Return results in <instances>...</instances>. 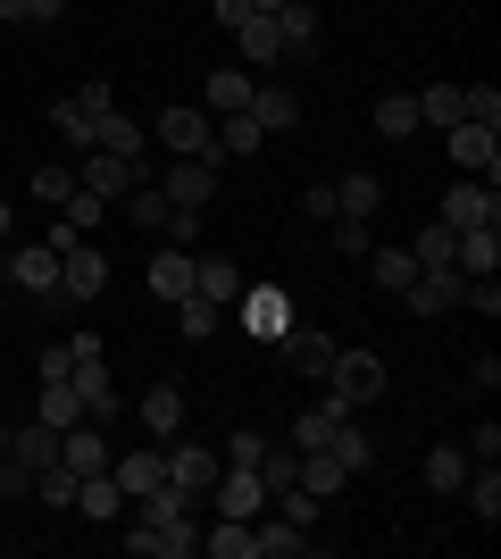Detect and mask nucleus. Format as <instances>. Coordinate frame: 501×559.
Segmentation results:
<instances>
[{
    "label": "nucleus",
    "instance_id": "obj_46",
    "mask_svg": "<svg viewBox=\"0 0 501 559\" xmlns=\"http://www.w3.org/2000/svg\"><path fill=\"white\" fill-rule=\"evenodd\" d=\"M34 501H50V510H75V467L50 460L43 476H34Z\"/></svg>",
    "mask_w": 501,
    "mask_h": 559
},
{
    "label": "nucleus",
    "instance_id": "obj_54",
    "mask_svg": "<svg viewBox=\"0 0 501 559\" xmlns=\"http://www.w3.org/2000/svg\"><path fill=\"white\" fill-rule=\"evenodd\" d=\"M301 217H318V226H326V217H334V185H310V192H301Z\"/></svg>",
    "mask_w": 501,
    "mask_h": 559
},
{
    "label": "nucleus",
    "instance_id": "obj_9",
    "mask_svg": "<svg viewBox=\"0 0 501 559\" xmlns=\"http://www.w3.org/2000/svg\"><path fill=\"white\" fill-rule=\"evenodd\" d=\"M443 226L468 234V226H501V192L485 185V176H460L452 192H443Z\"/></svg>",
    "mask_w": 501,
    "mask_h": 559
},
{
    "label": "nucleus",
    "instance_id": "obj_14",
    "mask_svg": "<svg viewBox=\"0 0 501 559\" xmlns=\"http://www.w3.org/2000/svg\"><path fill=\"white\" fill-rule=\"evenodd\" d=\"M126 551H134V559H192V551H201V526H192V518H176V526H143V518H134Z\"/></svg>",
    "mask_w": 501,
    "mask_h": 559
},
{
    "label": "nucleus",
    "instance_id": "obj_19",
    "mask_svg": "<svg viewBox=\"0 0 501 559\" xmlns=\"http://www.w3.org/2000/svg\"><path fill=\"white\" fill-rule=\"evenodd\" d=\"M242 267L226 251H192V293H201V301H217V309H235V293H242Z\"/></svg>",
    "mask_w": 501,
    "mask_h": 559
},
{
    "label": "nucleus",
    "instance_id": "obj_10",
    "mask_svg": "<svg viewBox=\"0 0 501 559\" xmlns=\"http://www.w3.org/2000/svg\"><path fill=\"white\" fill-rule=\"evenodd\" d=\"M159 460H167V485H176V492L210 501V485H217V451H210V443H184V435H176Z\"/></svg>",
    "mask_w": 501,
    "mask_h": 559
},
{
    "label": "nucleus",
    "instance_id": "obj_15",
    "mask_svg": "<svg viewBox=\"0 0 501 559\" xmlns=\"http://www.w3.org/2000/svg\"><path fill=\"white\" fill-rule=\"evenodd\" d=\"M126 409L143 418V435H151V443H176V435H184V393H176L167 376H159V384H151L143 401H126Z\"/></svg>",
    "mask_w": 501,
    "mask_h": 559
},
{
    "label": "nucleus",
    "instance_id": "obj_52",
    "mask_svg": "<svg viewBox=\"0 0 501 559\" xmlns=\"http://www.w3.org/2000/svg\"><path fill=\"white\" fill-rule=\"evenodd\" d=\"M159 242H184V251H192V242H201V210H167Z\"/></svg>",
    "mask_w": 501,
    "mask_h": 559
},
{
    "label": "nucleus",
    "instance_id": "obj_3",
    "mask_svg": "<svg viewBox=\"0 0 501 559\" xmlns=\"http://www.w3.org/2000/svg\"><path fill=\"white\" fill-rule=\"evenodd\" d=\"M100 293H109V259H100L93 242L75 234L68 251H59V301H68V309H84V301H100Z\"/></svg>",
    "mask_w": 501,
    "mask_h": 559
},
{
    "label": "nucleus",
    "instance_id": "obj_50",
    "mask_svg": "<svg viewBox=\"0 0 501 559\" xmlns=\"http://www.w3.org/2000/svg\"><path fill=\"white\" fill-rule=\"evenodd\" d=\"M25 492H34V467H17V460H9V451H0V501H9V510H17Z\"/></svg>",
    "mask_w": 501,
    "mask_h": 559
},
{
    "label": "nucleus",
    "instance_id": "obj_43",
    "mask_svg": "<svg viewBox=\"0 0 501 559\" xmlns=\"http://www.w3.org/2000/svg\"><path fill=\"white\" fill-rule=\"evenodd\" d=\"M418 126H434V134L460 126V84H427V93H418Z\"/></svg>",
    "mask_w": 501,
    "mask_h": 559
},
{
    "label": "nucleus",
    "instance_id": "obj_41",
    "mask_svg": "<svg viewBox=\"0 0 501 559\" xmlns=\"http://www.w3.org/2000/svg\"><path fill=\"white\" fill-rule=\"evenodd\" d=\"M334 418H343V409H326V401H318V409H301V418H293V435H285V443H293V451H326Z\"/></svg>",
    "mask_w": 501,
    "mask_h": 559
},
{
    "label": "nucleus",
    "instance_id": "obj_23",
    "mask_svg": "<svg viewBox=\"0 0 501 559\" xmlns=\"http://www.w3.org/2000/svg\"><path fill=\"white\" fill-rule=\"evenodd\" d=\"M310 551V526H285V518H251V559H301Z\"/></svg>",
    "mask_w": 501,
    "mask_h": 559
},
{
    "label": "nucleus",
    "instance_id": "obj_30",
    "mask_svg": "<svg viewBox=\"0 0 501 559\" xmlns=\"http://www.w3.org/2000/svg\"><path fill=\"white\" fill-rule=\"evenodd\" d=\"M359 267H368L384 293H409V276H418V259H409L402 242H368V259H359Z\"/></svg>",
    "mask_w": 501,
    "mask_h": 559
},
{
    "label": "nucleus",
    "instance_id": "obj_44",
    "mask_svg": "<svg viewBox=\"0 0 501 559\" xmlns=\"http://www.w3.org/2000/svg\"><path fill=\"white\" fill-rule=\"evenodd\" d=\"M409 259H418V267H452V226H443V217H427V226H418V242H409Z\"/></svg>",
    "mask_w": 501,
    "mask_h": 559
},
{
    "label": "nucleus",
    "instance_id": "obj_20",
    "mask_svg": "<svg viewBox=\"0 0 501 559\" xmlns=\"http://www.w3.org/2000/svg\"><path fill=\"white\" fill-rule=\"evenodd\" d=\"M276 350H285L293 376H310V384H318V376H326V359H334V334H326V326H285V343H276Z\"/></svg>",
    "mask_w": 501,
    "mask_h": 559
},
{
    "label": "nucleus",
    "instance_id": "obj_57",
    "mask_svg": "<svg viewBox=\"0 0 501 559\" xmlns=\"http://www.w3.org/2000/svg\"><path fill=\"white\" fill-rule=\"evenodd\" d=\"M0 17H9V25H25V0H0Z\"/></svg>",
    "mask_w": 501,
    "mask_h": 559
},
{
    "label": "nucleus",
    "instance_id": "obj_31",
    "mask_svg": "<svg viewBox=\"0 0 501 559\" xmlns=\"http://www.w3.org/2000/svg\"><path fill=\"white\" fill-rule=\"evenodd\" d=\"M235 50L251 59V68H276V59H285V34H276V17H242V25H235Z\"/></svg>",
    "mask_w": 501,
    "mask_h": 559
},
{
    "label": "nucleus",
    "instance_id": "obj_35",
    "mask_svg": "<svg viewBox=\"0 0 501 559\" xmlns=\"http://www.w3.org/2000/svg\"><path fill=\"white\" fill-rule=\"evenodd\" d=\"M460 492H468V510H477V518H485V535H493V518H501V467H493V460L468 467V485H460Z\"/></svg>",
    "mask_w": 501,
    "mask_h": 559
},
{
    "label": "nucleus",
    "instance_id": "obj_48",
    "mask_svg": "<svg viewBox=\"0 0 501 559\" xmlns=\"http://www.w3.org/2000/svg\"><path fill=\"white\" fill-rule=\"evenodd\" d=\"M68 192H75V167H34V201L68 210Z\"/></svg>",
    "mask_w": 501,
    "mask_h": 559
},
{
    "label": "nucleus",
    "instance_id": "obj_29",
    "mask_svg": "<svg viewBox=\"0 0 501 559\" xmlns=\"http://www.w3.org/2000/svg\"><path fill=\"white\" fill-rule=\"evenodd\" d=\"M75 510L93 518V526H109V518L126 510V492H118V476L100 467V476H75Z\"/></svg>",
    "mask_w": 501,
    "mask_h": 559
},
{
    "label": "nucleus",
    "instance_id": "obj_47",
    "mask_svg": "<svg viewBox=\"0 0 501 559\" xmlns=\"http://www.w3.org/2000/svg\"><path fill=\"white\" fill-rule=\"evenodd\" d=\"M59 217H68L75 234H93L100 217H109V201H100V192H84V185H75V192H68V210H59Z\"/></svg>",
    "mask_w": 501,
    "mask_h": 559
},
{
    "label": "nucleus",
    "instance_id": "obj_6",
    "mask_svg": "<svg viewBox=\"0 0 501 559\" xmlns=\"http://www.w3.org/2000/svg\"><path fill=\"white\" fill-rule=\"evenodd\" d=\"M68 384H75V401H84V418H118V409H126V393H118V376H109L100 350H75Z\"/></svg>",
    "mask_w": 501,
    "mask_h": 559
},
{
    "label": "nucleus",
    "instance_id": "obj_2",
    "mask_svg": "<svg viewBox=\"0 0 501 559\" xmlns=\"http://www.w3.org/2000/svg\"><path fill=\"white\" fill-rule=\"evenodd\" d=\"M151 142H159L167 159H201V151H217V117L210 109H159V126H151Z\"/></svg>",
    "mask_w": 501,
    "mask_h": 559
},
{
    "label": "nucleus",
    "instance_id": "obj_24",
    "mask_svg": "<svg viewBox=\"0 0 501 559\" xmlns=\"http://www.w3.org/2000/svg\"><path fill=\"white\" fill-rule=\"evenodd\" d=\"M109 476H118L126 501H143V492L167 476V460H159V443H143V451H126V460H109Z\"/></svg>",
    "mask_w": 501,
    "mask_h": 559
},
{
    "label": "nucleus",
    "instance_id": "obj_17",
    "mask_svg": "<svg viewBox=\"0 0 501 559\" xmlns=\"http://www.w3.org/2000/svg\"><path fill=\"white\" fill-rule=\"evenodd\" d=\"M151 167L143 159H118V151H84V176H75V185L84 192H100V201H118L126 185H143Z\"/></svg>",
    "mask_w": 501,
    "mask_h": 559
},
{
    "label": "nucleus",
    "instance_id": "obj_8",
    "mask_svg": "<svg viewBox=\"0 0 501 559\" xmlns=\"http://www.w3.org/2000/svg\"><path fill=\"white\" fill-rule=\"evenodd\" d=\"M443 134H452V159H460V176H485V185H501V134H493V126L460 117V126H443Z\"/></svg>",
    "mask_w": 501,
    "mask_h": 559
},
{
    "label": "nucleus",
    "instance_id": "obj_22",
    "mask_svg": "<svg viewBox=\"0 0 501 559\" xmlns=\"http://www.w3.org/2000/svg\"><path fill=\"white\" fill-rule=\"evenodd\" d=\"M276 34L285 59H318V0H276Z\"/></svg>",
    "mask_w": 501,
    "mask_h": 559
},
{
    "label": "nucleus",
    "instance_id": "obj_32",
    "mask_svg": "<svg viewBox=\"0 0 501 559\" xmlns=\"http://www.w3.org/2000/svg\"><path fill=\"white\" fill-rule=\"evenodd\" d=\"M293 485H310L318 501H334V492L351 485V467L334 460V451H301V467H293Z\"/></svg>",
    "mask_w": 501,
    "mask_h": 559
},
{
    "label": "nucleus",
    "instance_id": "obj_27",
    "mask_svg": "<svg viewBox=\"0 0 501 559\" xmlns=\"http://www.w3.org/2000/svg\"><path fill=\"white\" fill-rule=\"evenodd\" d=\"M251 117H260V134H293L301 126V100L285 84H251Z\"/></svg>",
    "mask_w": 501,
    "mask_h": 559
},
{
    "label": "nucleus",
    "instance_id": "obj_59",
    "mask_svg": "<svg viewBox=\"0 0 501 559\" xmlns=\"http://www.w3.org/2000/svg\"><path fill=\"white\" fill-rule=\"evenodd\" d=\"M0 451H9V426H0Z\"/></svg>",
    "mask_w": 501,
    "mask_h": 559
},
{
    "label": "nucleus",
    "instance_id": "obj_25",
    "mask_svg": "<svg viewBox=\"0 0 501 559\" xmlns=\"http://www.w3.org/2000/svg\"><path fill=\"white\" fill-rule=\"evenodd\" d=\"M143 142H151V126H134L126 109H109V117L93 126V142H84V151H118V159H143Z\"/></svg>",
    "mask_w": 501,
    "mask_h": 559
},
{
    "label": "nucleus",
    "instance_id": "obj_40",
    "mask_svg": "<svg viewBox=\"0 0 501 559\" xmlns=\"http://www.w3.org/2000/svg\"><path fill=\"white\" fill-rule=\"evenodd\" d=\"M427 485L434 492H460V485H468V451H460V443H434L427 451Z\"/></svg>",
    "mask_w": 501,
    "mask_h": 559
},
{
    "label": "nucleus",
    "instance_id": "obj_12",
    "mask_svg": "<svg viewBox=\"0 0 501 559\" xmlns=\"http://www.w3.org/2000/svg\"><path fill=\"white\" fill-rule=\"evenodd\" d=\"M159 192L176 201V210H201V201H217V151H201V159H176L159 176Z\"/></svg>",
    "mask_w": 501,
    "mask_h": 559
},
{
    "label": "nucleus",
    "instance_id": "obj_11",
    "mask_svg": "<svg viewBox=\"0 0 501 559\" xmlns=\"http://www.w3.org/2000/svg\"><path fill=\"white\" fill-rule=\"evenodd\" d=\"M460 293H468V276H460V267H418L402 301L418 309V318H452V309H460Z\"/></svg>",
    "mask_w": 501,
    "mask_h": 559
},
{
    "label": "nucleus",
    "instance_id": "obj_33",
    "mask_svg": "<svg viewBox=\"0 0 501 559\" xmlns=\"http://www.w3.org/2000/svg\"><path fill=\"white\" fill-rule=\"evenodd\" d=\"M260 117H251V109H226V117H217V159H251V151H260Z\"/></svg>",
    "mask_w": 501,
    "mask_h": 559
},
{
    "label": "nucleus",
    "instance_id": "obj_5",
    "mask_svg": "<svg viewBox=\"0 0 501 559\" xmlns=\"http://www.w3.org/2000/svg\"><path fill=\"white\" fill-rule=\"evenodd\" d=\"M235 318H242V334H251V343H285L293 301L276 293V284H242V293H235Z\"/></svg>",
    "mask_w": 501,
    "mask_h": 559
},
{
    "label": "nucleus",
    "instance_id": "obj_42",
    "mask_svg": "<svg viewBox=\"0 0 501 559\" xmlns=\"http://www.w3.org/2000/svg\"><path fill=\"white\" fill-rule=\"evenodd\" d=\"M326 451H334V460H343V467H351V476H359V467H368V460H377V443H368V435H359V426H351V418H334V435H326Z\"/></svg>",
    "mask_w": 501,
    "mask_h": 559
},
{
    "label": "nucleus",
    "instance_id": "obj_55",
    "mask_svg": "<svg viewBox=\"0 0 501 559\" xmlns=\"http://www.w3.org/2000/svg\"><path fill=\"white\" fill-rule=\"evenodd\" d=\"M242 17H267V9H260V0H217V25H226V34H235Z\"/></svg>",
    "mask_w": 501,
    "mask_h": 559
},
{
    "label": "nucleus",
    "instance_id": "obj_45",
    "mask_svg": "<svg viewBox=\"0 0 501 559\" xmlns=\"http://www.w3.org/2000/svg\"><path fill=\"white\" fill-rule=\"evenodd\" d=\"M176 326H184V343H210V334H217V301L184 293V301H176Z\"/></svg>",
    "mask_w": 501,
    "mask_h": 559
},
{
    "label": "nucleus",
    "instance_id": "obj_38",
    "mask_svg": "<svg viewBox=\"0 0 501 559\" xmlns=\"http://www.w3.org/2000/svg\"><path fill=\"white\" fill-rule=\"evenodd\" d=\"M34 418H43V426H75V418H84V401H75V384H68V376H50V384H43Z\"/></svg>",
    "mask_w": 501,
    "mask_h": 559
},
{
    "label": "nucleus",
    "instance_id": "obj_13",
    "mask_svg": "<svg viewBox=\"0 0 501 559\" xmlns=\"http://www.w3.org/2000/svg\"><path fill=\"white\" fill-rule=\"evenodd\" d=\"M109 460H118V451H109L100 418H75V426H59V467H75V476H100Z\"/></svg>",
    "mask_w": 501,
    "mask_h": 559
},
{
    "label": "nucleus",
    "instance_id": "obj_16",
    "mask_svg": "<svg viewBox=\"0 0 501 559\" xmlns=\"http://www.w3.org/2000/svg\"><path fill=\"white\" fill-rule=\"evenodd\" d=\"M109 210H118L126 226H134V234H143V242H151V234L167 226V210H176V201H167V192H159V176H143V185H126L118 201H109Z\"/></svg>",
    "mask_w": 501,
    "mask_h": 559
},
{
    "label": "nucleus",
    "instance_id": "obj_7",
    "mask_svg": "<svg viewBox=\"0 0 501 559\" xmlns=\"http://www.w3.org/2000/svg\"><path fill=\"white\" fill-rule=\"evenodd\" d=\"M109 109H118V93H109V84H84V93L50 100V126H59V134H68L75 151H84V142H93V126H100Z\"/></svg>",
    "mask_w": 501,
    "mask_h": 559
},
{
    "label": "nucleus",
    "instance_id": "obj_58",
    "mask_svg": "<svg viewBox=\"0 0 501 559\" xmlns=\"http://www.w3.org/2000/svg\"><path fill=\"white\" fill-rule=\"evenodd\" d=\"M0 234H9V201H0Z\"/></svg>",
    "mask_w": 501,
    "mask_h": 559
},
{
    "label": "nucleus",
    "instance_id": "obj_36",
    "mask_svg": "<svg viewBox=\"0 0 501 559\" xmlns=\"http://www.w3.org/2000/svg\"><path fill=\"white\" fill-rule=\"evenodd\" d=\"M377 134L384 142H409V134H418V93H384L377 100Z\"/></svg>",
    "mask_w": 501,
    "mask_h": 559
},
{
    "label": "nucleus",
    "instance_id": "obj_49",
    "mask_svg": "<svg viewBox=\"0 0 501 559\" xmlns=\"http://www.w3.org/2000/svg\"><path fill=\"white\" fill-rule=\"evenodd\" d=\"M326 226H334V251H343V259H368V242H377L368 217H326Z\"/></svg>",
    "mask_w": 501,
    "mask_h": 559
},
{
    "label": "nucleus",
    "instance_id": "obj_37",
    "mask_svg": "<svg viewBox=\"0 0 501 559\" xmlns=\"http://www.w3.org/2000/svg\"><path fill=\"white\" fill-rule=\"evenodd\" d=\"M251 109V68H210V117Z\"/></svg>",
    "mask_w": 501,
    "mask_h": 559
},
{
    "label": "nucleus",
    "instance_id": "obj_4",
    "mask_svg": "<svg viewBox=\"0 0 501 559\" xmlns=\"http://www.w3.org/2000/svg\"><path fill=\"white\" fill-rule=\"evenodd\" d=\"M0 267H9V284H17V293H34L43 309H68V301H59V251H50V242H17Z\"/></svg>",
    "mask_w": 501,
    "mask_h": 559
},
{
    "label": "nucleus",
    "instance_id": "obj_21",
    "mask_svg": "<svg viewBox=\"0 0 501 559\" xmlns=\"http://www.w3.org/2000/svg\"><path fill=\"white\" fill-rule=\"evenodd\" d=\"M192 293V251L184 242H159L151 251V301H184Z\"/></svg>",
    "mask_w": 501,
    "mask_h": 559
},
{
    "label": "nucleus",
    "instance_id": "obj_26",
    "mask_svg": "<svg viewBox=\"0 0 501 559\" xmlns=\"http://www.w3.org/2000/svg\"><path fill=\"white\" fill-rule=\"evenodd\" d=\"M384 210V176H368V167H351L343 185H334V217H377Z\"/></svg>",
    "mask_w": 501,
    "mask_h": 559
},
{
    "label": "nucleus",
    "instance_id": "obj_1",
    "mask_svg": "<svg viewBox=\"0 0 501 559\" xmlns=\"http://www.w3.org/2000/svg\"><path fill=\"white\" fill-rule=\"evenodd\" d=\"M384 376H393V368H384L377 350H334L318 384H326V409H343V418H351L359 401H377V393H384Z\"/></svg>",
    "mask_w": 501,
    "mask_h": 559
},
{
    "label": "nucleus",
    "instance_id": "obj_56",
    "mask_svg": "<svg viewBox=\"0 0 501 559\" xmlns=\"http://www.w3.org/2000/svg\"><path fill=\"white\" fill-rule=\"evenodd\" d=\"M68 17V0H25V25H59Z\"/></svg>",
    "mask_w": 501,
    "mask_h": 559
},
{
    "label": "nucleus",
    "instance_id": "obj_28",
    "mask_svg": "<svg viewBox=\"0 0 501 559\" xmlns=\"http://www.w3.org/2000/svg\"><path fill=\"white\" fill-rule=\"evenodd\" d=\"M9 460H17V467H34V476H43V467L59 460V426H43V418H25L17 435H9Z\"/></svg>",
    "mask_w": 501,
    "mask_h": 559
},
{
    "label": "nucleus",
    "instance_id": "obj_51",
    "mask_svg": "<svg viewBox=\"0 0 501 559\" xmlns=\"http://www.w3.org/2000/svg\"><path fill=\"white\" fill-rule=\"evenodd\" d=\"M260 451H267V435H260V426H242L235 443H226V467H260Z\"/></svg>",
    "mask_w": 501,
    "mask_h": 559
},
{
    "label": "nucleus",
    "instance_id": "obj_34",
    "mask_svg": "<svg viewBox=\"0 0 501 559\" xmlns=\"http://www.w3.org/2000/svg\"><path fill=\"white\" fill-rule=\"evenodd\" d=\"M201 559H251V518H217V526H201Z\"/></svg>",
    "mask_w": 501,
    "mask_h": 559
},
{
    "label": "nucleus",
    "instance_id": "obj_18",
    "mask_svg": "<svg viewBox=\"0 0 501 559\" xmlns=\"http://www.w3.org/2000/svg\"><path fill=\"white\" fill-rule=\"evenodd\" d=\"M217 518H260L267 510V485H260V467H217Z\"/></svg>",
    "mask_w": 501,
    "mask_h": 559
},
{
    "label": "nucleus",
    "instance_id": "obj_39",
    "mask_svg": "<svg viewBox=\"0 0 501 559\" xmlns=\"http://www.w3.org/2000/svg\"><path fill=\"white\" fill-rule=\"evenodd\" d=\"M267 510L285 518V526H318V518H326V501H318L310 485H285V492H267Z\"/></svg>",
    "mask_w": 501,
    "mask_h": 559
},
{
    "label": "nucleus",
    "instance_id": "obj_53",
    "mask_svg": "<svg viewBox=\"0 0 501 559\" xmlns=\"http://www.w3.org/2000/svg\"><path fill=\"white\" fill-rule=\"evenodd\" d=\"M460 451H468V467H485V460H501V426H493V418H485V426H477V435H468V443H460Z\"/></svg>",
    "mask_w": 501,
    "mask_h": 559
}]
</instances>
